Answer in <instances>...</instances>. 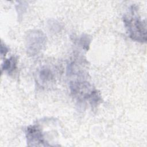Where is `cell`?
I'll list each match as a JSON object with an SVG mask.
<instances>
[{
	"instance_id": "obj_1",
	"label": "cell",
	"mask_w": 147,
	"mask_h": 147,
	"mask_svg": "<svg viewBox=\"0 0 147 147\" xmlns=\"http://www.w3.org/2000/svg\"><path fill=\"white\" fill-rule=\"evenodd\" d=\"M123 21L131 38L139 42L146 41V30L145 22L141 20L137 16L125 17Z\"/></svg>"
},
{
	"instance_id": "obj_2",
	"label": "cell",
	"mask_w": 147,
	"mask_h": 147,
	"mask_svg": "<svg viewBox=\"0 0 147 147\" xmlns=\"http://www.w3.org/2000/svg\"><path fill=\"white\" fill-rule=\"evenodd\" d=\"M45 37L42 32L33 31L27 37L28 50L31 54L37 53L41 49L45 43Z\"/></svg>"
},
{
	"instance_id": "obj_3",
	"label": "cell",
	"mask_w": 147,
	"mask_h": 147,
	"mask_svg": "<svg viewBox=\"0 0 147 147\" xmlns=\"http://www.w3.org/2000/svg\"><path fill=\"white\" fill-rule=\"evenodd\" d=\"M26 137L28 142L29 143L38 142L42 144L44 142L40 129L35 126H30L27 128Z\"/></svg>"
},
{
	"instance_id": "obj_4",
	"label": "cell",
	"mask_w": 147,
	"mask_h": 147,
	"mask_svg": "<svg viewBox=\"0 0 147 147\" xmlns=\"http://www.w3.org/2000/svg\"><path fill=\"white\" fill-rule=\"evenodd\" d=\"M17 61L15 57H11L9 59L5 61L3 64L2 65V69L5 71H7L9 73L12 72L16 68Z\"/></svg>"
},
{
	"instance_id": "obj_5",
	"label": "cell",
	"mask_w": 147,
	"mask_h": 147,
	"mask_svg": "<svg viewBox=\"0 0 147 147\" xmlns=\"http://www.w3.org/2000/svg\"><path fill=\"white\" fill-rule=\"evenodd\" d=\"M40 77L42 80H50L52 78V74L50 71H49L47 69H42L40 72Z\"/></svg>"
}]
</instances>
